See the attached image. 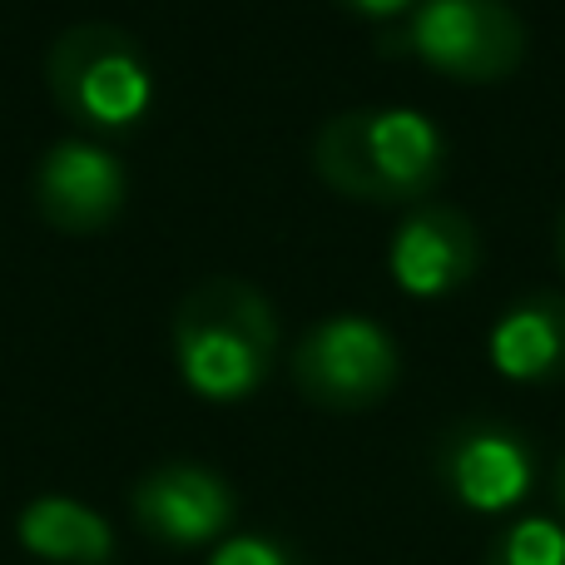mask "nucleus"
<instances>
[{
  "label": "nucleus",
  "mask_w": 565,
  "mask_h": 565,
  "mask_svg": "<svg viewBox=\"0 0 565 565\" xmlns=\"http://www.w3.org/2000/svg\"><path fill=\"white\" fill-rule=\"evenodd\" d=\"M20 546L55 565H109L115 531L95 507L75 497H35L20 511Z\"/></svg>",
  "instance_id": "obj_11"
},
{
  "label": "nucleus",
  "mask_w": 565,
  "mask_h": 565,
  "mask_svg": "<svg viewBox=\"0 0 565 565\" xmlns=\"http://www.w3.org/2000/svg\"><path fill=\"white\" fill-rule=\"evenodd\" d=\"M342 10H352V15L362 20H397L402 10H412L417 0H338Z\"/></svg>",
  "instance_id": "obj_14"
},
{
  "label": "nucleus",
  "mask_w": 565,
  "mask_h": 565,
  "mask_svg": "<svg viewBox=\"0 0 565 565\" xmlns=\"http://www.w3.org/2000/svg\"><path fill=\"white\" fill-rule=\"evenodd\" d=\"M402 377V352L382 322L338 312L302 332L292 348V382L312 407L362 412L377 407Z\"/></svg>",
  "instance_id": "obj_5"
},
{
  "label": "nucleus",
  "mask_w": 565,
  "mask_h": 565,
  "mask_svg": "<svg viewBox=\"0 0 565 565\" xmlns=\"http://www.w3.org/2000/svg\"><path fill=\"white\" fill-rule=\"evenodd\" d=\"M174 362L199 397H254L278 362L274 302L234 274L194 282L174 308Z\"/></svg>",
  "instance_id": "obj_2"
},
{
  "label": "nucleus",
  "mask_w": 565,
  "mask_h": 565,
  "mask_svg": "<svg viewBox=\"0 0 565 565\" xmlns=\"http://www.w3.org/2000/svg\"><path fill=\"white\" fill-rule=\"evenodd\" d=\"M556 507H561V516H565V457H561V467H556Z\"/></svg>",
  "instance_id": "obj_16"
},
{
  "label": "nucleus",
  "mask_w": 565,
  "mask_h": 565,
  "mask_svg": "<svg viewBox=\"0 0 565 565\" xmlns=\"http://www.w3.org/2000/svg\"><path fill=\"white\" fill-rule=\"evenodd\" d=\"M30 199L60 234H105L129 199V169L95 139H60L35 159Z\"/></svg>",
  "instance_id": "obj_6"
},
{
  "label": "nucleus",
  "mask_w": 565,
  "mask_h": 565,
  "mask_svg": "<svg viewBox=\"0 0 565 565\" xmlns=\"http://www.w3.org/2000/svg\"><path fill=\"white\" fill-rule=\"evenodd\" d=\"M45 85L85 129H135L154 99V75L139 40L109 20H79L50 40Z\"/></svg>",
  "instance_id": "obj_3"
},
{
  "label": "nucleus",
  "mask_w": 565,
  "mask_h": 565,
  "mask_svg": "<svg viewBox=\"0 0 565 565\" xmlns=\"http://www.w3.org/2000/svg\"><path fill=\"white\" fill-rule=\"evenodd\" d=\"M481 565H565V526L551 516H521L487 546Z\"/></svg>",
  "instance_id": "obj_12"
},
{
  "label": "nucleus",
  "mask_w": 565,
  "mask_h": 565,
  "mask_svg": "<svg viewBox=\"0 0 565 565\" xmlns=\"http://www.w3.org/2000/svg\"><path fill=\"white\" fill-rule=\"evenodd\" d=\"M556 258H561V274H565V209H561V218H556Z\"/></svg>",
  "instance_id": "obj_15"
},
{
  "label": "nucleus",
  "mask_w": 565,
  "mask_h": 565,
  "mask_svg": "<svg viewBox=\"0 0 565 565\" xmlns=\"http://www.w3.org/2000/svg\"><path fill=\"white\" fill-rule=\"evenodd\" d=\"M491 362L516 382H556L565 372V298L531 292L491 322Z\"/></svg>",
  "instance_id": "obj_10"
},
{
  "label": "nucleus",
  "mask_w": 565,
  "mask_h": 565,
  "mask_svg": "<svg viewBox=\"0 0 565 565\" xmlns=\"http://www.w3.org/2000/svg\"><path fill=\"white\" fill-rule=\"evenodd\" d=\"M209 565H308L288 541L264 536V531H244V536H228L224 546L209 556Z\"/></svg>",
  "instance_id": "obj_13"
},
{
  "label": "nucleus",
  "mask_w": 565,
  "mask_h": 565,
  "mask_svg": "<svg viewBox=\"0 0 565 565\" xmlns=\"http://www.w3.org/2000/svg\"><path fill=\"white\" fill-rule=\"evenodd\" d=\"M129 516L149 541L169 551H194L218 541L238 516V497L214 467L164 461L145 471L129 491Z\"/></svg>",
  "instance_id": "obj_8"
},
{
  "label": "nucleus",
  "mask_w": 565,
  "mask_h": 565,
  "mask_svg": "<svg viewBox=\"0 0 565 565\" xmlns=\"http://www.w3.org/2000/svg\"><path fill=\"white\" fill-rule=\"evenodd\" d=\"M437 481L467 511H511L536 481V451L507 422L467 417L437 441Z\"/></svg>",
  "instance_id": "obj_7"
},
{
  "label": "nucleus",
  "mask_w": 565,
  "mask_h": 565,
  "mask_svg": "<svg viewBox=\"0 0 565 565\" xmlns=\"http://www.w3.org/2000/svg\"><path fill=\"white\" fill-rule=\"evenodd\" d=\"M312 169L348 199L412 204L427 199L447 174V135L412 105L338 109L312 139Z\"/></svg>",
  "instance_id": "obj_1"
},
{
  "label": "nucleus",
  "mask_w": 565,
  "mask_h": 565,
  "mask_svg": "<svg viewBox=\"0 0 565 565\" xmlns=\"http://www.w3.org/2000/svg\"><path fill=\"white\" fill-rule=\"evenodd\" d=\"M526 20L507 0H417L402 35H382L377 45L407 50L467 85H491L526 60Z\"/></svg>",
  "instance_id": "obj_4"
},
{
  "label": "nucleus",
  "mask_w": 565,
  "mask_h": 565,
  "mask_svg": "<svg viewBox=\"0 0 565 565\" xmlns=\"http://www.w3.org/2000/svg\"><path fill=\"white\" fill-rule=\"evenodd\" d=\"M387 264L402 292L437 298V292L461 288L481 268V234L457 204H422L392 234Z\"/></svg>",
  "instance_id": "obj_9"
}]
</instances>
